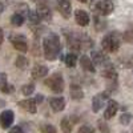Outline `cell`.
<instances>
[{"mask_svg":"<svg viewBox=\"0 0 133 133\" xmlns=\"http://www.w3.org/2000/svg\"><path fill=\"white\" fill-rule=\"evenodd\" d=\"M60 127H61V130H63V133H72L73 124H72V121H71L68 117H64V118L61 120Z\"/></svg>","mask_w":133,"mask_h":133,"instance_id":"obj_19","label":"cell"},{"mask_svg":"<svg viewBox=\"0 0 133 133\" xmlns=\"http://www.w3.org/2000/svg\"><path fill=\"white\" fill-rule=\"evenodd\" d=\"M98 129H100V132H101V133H109L110 132L108 124L105 123L104 120H98Z\"/></svg>","mask_w":133,"mask_h":133,"instance_id":"obj_29","label":"cell"},{"mask_svg":"<svg viewBox=\"0 0 133 133\" xmlns=\"http://www.w3.org/2000/svg\"><path fill=\"white\" fill-rule=\"evenodd\" d=\"M28 21L31 24H33V25H37L40 21H41V19H40V16L37 15V12L36 11H28Z\"/></svg>","mask_w":133,"mask_h":133,"instance_id":"obj_22","label":"cell"},{"mask_svg":"<svg viewBox=\"0 0 133 133\" xmlns=\"http://www.w3.org/2000/svg\"><path fill=\"white\" fill-rule=\"evenodd\" d=\"M9 133H25L23 130V128H20V127H14L12 129L9 130Z\"/></svg>","mask_w":133,"mask_h":133,"instance_id":"obj_31","label":"cell"},{"mask_svg":"<svg viewBox=\"0 0 133 133\" xmlns=\"http://www.w3.org/2000/svg\"><path fill=\"white\" fill-rule=\"evenodd\" d=\"M4 40V33H3V29L0 28V45H2V43Z\"/></svg>","mask_w":133,"mask_h":133,"instance_id":"obj_34","label":"cell"},{"mask_svg":"<svg viewBox=\"0 0 133 133\" xmlns=\"http://www.w3.org/2000/svg\"><path fill=\"white\" fill-rule=\"evenodd\" d=\"M103 76L107 77V79H109V80H112V81H116V80H117V72H116L113 68H107V69H104Z\"/></svg>","mask_w":133,"mask_h":133,"instance_id":"obj_24","label":"cell"},{"mask_svg":"<svg viewBox=\"0 0 133 133\" xmlns=\"http://www.w3.org/2000/svg\"><path fill=\"white\" fill-rule=\"evenodd\" d=\"M36 12H37V15L40 16L41 20H47L48 21V20L52 19V11L48 7V4H37Z\"/></svg>","mask_w":133,"mask_h":133,"instance_id":"obj_13","label":"cell"},{"mask_svg":"<svg viewBox=\"0 0 133 133\" xmlns=\"http://www.w3.org/2000/svg\"><path fill=\"white\" fill-rule=\"evenodd\" d=\"M80 3H87V4H89V3H92L93 0H79Z\"/></svg>","mask_w":133,"mask_h":133,"instance_id":"obj_35","label":"cell"},{"mask_svg":"<svg viewBox=\"0 0 133 133\" xmlns=\"http://www.w3.org/2000/svg\"><path fill=\"white\" fill-rule=\"evenodd\" d=\"M120 35L117 32H110L104 36L101 41V47L105 52H116L120 48Z\"/></svg>","mask_w":133,"mask_h":133,"instance_id":"obj_2","label":"cell"},{"mask_svg":"<svg viewBox=\"0 0 133 133\" xmlns=\"http://www.w3.org/2000/svg\"><path fill=\"white\" fill-rule=\"evenodd\" d=\"M130 121H132V115L130 113H123L120 116V123L123 125H128Z\"/></svg>","mask_w":133,"mask_h":133,"instance_id":"obj_28","label":"cell"},{"mask_svg":"<svg viewBox=\"0 0 133 133\" xmlns=\"http://www.w3.org/2000/svg\"><path fill=\"white\" fill-rule=\"evenodd\" d=\"M43 100H44V97H43L41 95H37V96L35 97V101H36V104H39V103H41V101H43Z\"/></svg>","mask_w":133,"mask_h":133,"instance_id":"obj_32","label":"cell"},{"mask_svg":"<svg viewBox=\"0 0 133 133\" xmlns=\"http://www.w3.org/2000/svg\"><path fill=\"white\" fill-rule=\"evenodd\" d=\"M14 120H15V115H14V110H4V112L0 113V125H2L3 129H8L11 128V125L14 124Z\"/></svg>","mask_w":133,"mask_h":133,"instance_id":"obj_6","label":"cell"},{"mask_svg":"<svg viewBox=\"0 0 133 133\" xmlns=\"http://www.w3.org/2000/svg\"><path fill=\"white\" fill-rule=\"evenodd\" d=\"M71 97L75 100H80L84 97V92L79 85H76V84L71 85Z\"/></svg>","mask_w":133,"mask_h":133,"instance_id":"obj_18","label":"cell"},{"mask_svg":"<svg viewBox=\"0 0 133 133\" xmlns=\"http://www.w3.org/2000/svg\"><path fill=\"white\" fill-rule=\"evenodd\" d=\"M108 100V93L107 92H101V93H98L93 98H92V109H93V112L97 113L101 110V108L104 107L105 101Z\"/></svg>","mask_w":133,"mask_h":133,"instance_id":"obj_7","label":"cell"},{"mask_svg":"<svg viewBox=\"0 0 133 133\" xmlns=\"http://www.w3.org/2000/svg\"><path fill=\"white\" fill-rule=\"evenodd\" d=\"M0 91L3 93H8V95L14 92V87L8 84L5 73H0Z\"/></svg>","mask_w":133,"mask_h":133,"instance_id":"obj_17","label":"cell"},{"mask_svg":"<svg viewBox=\"0 0 133 133\" xmlns=\"http://www.w3.org/2000/svg\"><path fill=\"white\" fill-rule=\"evenodd\" d=\"M123 133H127V132H123Z\"/></svg>","mask_w":133,"mask_h":133,"instance_id":"obj_37","label":"cell"},{"mask_svg":"<svg viewBox=\"0 0 133 133\" xmlns=\"http://www.w3.org/2000/svg\"><path fill=\"white\" fill-rule=\"evenodd\" d=\"M117 110H118V103L115 101V100H109V101L107 103V108H105V112H104V118L109 120V118L115 117Z\"/></svg>","mask_w":133,"mask_h":133,"instance_id":"obj_10","label":"cell"},{"mask_svg":"<svg viewBox=\"0 0 133 133\" xmlns=\"http://www.w3.org/2000/svg\"><path fill=\"white\" fill-rule=\"evenodd\" d=\"M57 9L65 19H69L72 14L71 0H57Z\"/></svg>","mask_w":133,"mask_h":133,"instance_id":"obj_8","label":"cell"},{"mask_svg":"<svg viewBox=\"0 0 133 133\" xmlns=\"http://www.w3.org/2000/svg\"><path fill=\"white\" fill-rule=\"evenodd\" d=\"M113 3L110 2V0H100V2L96 3L95 5V11L98 14V15H101V16H108L113 12Z\"/></svg>","mask_w":133,"mask_h":133,"instance_id":"obj_4","label":"cell"},{"mask_svg":"<svg viewBox=\"0 0 133 133\" xmlns=\"http://www.w3.org/2000/svg\"><path fill=\"white\" fill-rule=\"evenodd\" d=\"M40 130H41V133H57L56 128L51 124H43L40 127Z\"/></svg>","mask_w":133,"mask_h":133,"instance_id":"obj_26","label":"cell"},{"mask_svg":"<svg viewBox=\"0 0 133 133\" xmlns=\"http://www.w3.org/2000/svg\"><path fill=\"white\" fill-rule=\"evenodd\" d=\"M9 40H11V43H12L14 48L20 51L21 53H25L28 51V44H27V40H25L24 35H11Z\"/></svg>","mask_w":133,"mask_h":133,"instance_id":"obj_5","label":"cell"},{"mask_svg":"<svg viewBox=\"0 0 133 133\" xmlns=\"http://www.w3.org/2000/svg\"><path fill=\"white\" fill-rule=\"evenodd\" d=\"M80 65H81V68L87 72H95V64L92 61L91 57H88V56H81L80 57Z\"/></svg>","mask_w":133,"mask_h":133,"instance_id":"obj_16","label":"cell"},{"mask_svg":"<svg viewBox=\"0 0 133 133\" xmlns=\"http://www.w3.org/2000/svg\"><path fill=\"white\" fill-rule=\"evenodd\" d=\"M49 105L53 112H61L65 108V98L64 97H52V98H49Z\"/></svg>","mask_w":133,"mask_h":133,"instance_id":"obj_14","label":"cell"},{"mask_svg":"<svg viewBox=\"0 0 133 133\" xmlns=\"http://www.w3.org/2000/svg\"><path fill=\"white\" fill-rule=\"evenodd\" d=\"M64 61H65V64H66V66H69V68H73V66L76 65V63H77V56L75 53H68L66 56L64 57Z\"/></svg>","mask_w":133,"mask_h":133,"instance_id":"obj_23","label":"cell"},{"mask_svg":"<svg viewBox=\"0 0 133 133\" xmlns=\"http://www.w3.org/2000/svg\"><path fill=\"white\" fill-rule=\"evenodd\" d=\"M4 11V5H3V3H0V14H2Z\"/></svg>","mask_w":133,"mask_h":133,"instance_id":"obj_36","label":"cell"},{"mask_svg":"<svg viewBox=\"0 0 133 133\" xmlns=\"http://www.w3.org/2000/svg\"><path fill=\"white\" fill-rule=\"evenodd\" d=\"M75 20L80 27H87L91 21V17H89V15H88V12H85V11L76 9L75 11Z\"/></svg>","mask_w":133,"mask_h":133,"instance_id":"obj_9","label":"cell"},{"mask_svg":"<svg viewBox=\"0 0 133 133\" xmlns=\"http://www.w3.org/2000/svg\"><path fill=\"white\" fill-rule=\"evenodd\" d=\"M17 105L21 108V109H24L25 112L31 113V115H35L36 113V101L35 100H32V98H28V100H21V101L17 103Z\"/></svg>","mask_w":133,"mask_h":133,"instance_id":"obj_11","label":"cell"},{"mask_svg":"<svg viewBox=\"0 0 133 133\" xmlns=\"http://www.w3.org/2000/svg\"><path fill=\"white\" fill-rule=\"evenodd\" d=\"M11 23H12V25H15V27H20V25H23V23H24V16L21 15L20 12L14 14V15H12V17H11Z\"/></svg>","mask_w":133,"mask_h":133,"instance_id":"obj_21","label":"cell"},{"mask_svg":"<svg viewBox=\"0 0 133 133\" xmlns=\"http://www.w3.org/2000/svg\"><path fill=\"white\" fill-rule=\"evenodd\" d=\"M123 39H124L127 43L133 44V28H130V29H128V31H125V32H124Z\"/></svg>","mask_w":133,"mask_h":133,"instance_id":"obj_27","label":"cell"},{"mask_svg":"<svg viewBox=\"0 0 133 133\" xmlns=\"http://www.w3.org/2000/svg\"><path fill=\"white\" fill-rule=\"evenodd\" d=\"M32 2H35L36 4H48V0H32Z\"/></svg>","mask_w":133,"mask_h":133,"instance_id":"obj_33","label":"cell"},{"mask_svg":"<svg viewBox=\"0 0 133 133\" xmlns=\"http://www.w3.org/2000/svg\"><path fill=\"white\" fill-rule=\"evenodd\" d=\"M31 75L33 79H36V80H40L43 79V77H45L48 75V68L45 65H41V64H36L35 66L32 68L31 71Z\"/></svg>","mask_w":133,"mask_h":133,"instance_id":"obj_12","label":"cell"},{"mask_svg":"<svg viewBox=\"0 0 133 133\" xmlns=\"http://www.w3.org/2000/svg\"><path fill=\"white\" fill-rule=\"evenodd\" d=\"M15 65L17 66L19 69H27L28 68V65H29V61L27 57L24 56H17L16 61H15Z\"/></svg>","mask_w":133,"mask_h":133,"instance_id":"obj_20","label":"cell"},{"mask_svg":"<svg viewBox=\"0 0 133 133\" xmlns=\"http://www.w3.org/2000/svg\"><path fill=\"white\" fill-rule=\"evenodd\" d=\"M33 92H35V85L33 84H27L21 87V93L24 96H31Z\"/></svg>","mask_w":133,"mask_h":133,"instance_id":"obj_25","label":"cell"},{"mask_svg":"<svg viewBox=\"0 0 133 133\" xmlns=\"http://www.w3.org/2000/svg\"><path fill=\"white\" fill-rule=\"evenodd\" d=\"M45 85L55 93H61L64 89V80L60 73H53L49 79L45 80Z\"/></svg>","mask_w":133,"mask_h":133,"instance_id":"obj_3","label":"cell"},{"mask_svg":"<svg viewBox=\"0 0 133 133\" xmlns=\"http://www.w3.org/2000/svg\"><path fill=\"white\" fill-rule=\"evenodd\" d=\"M91 59H92L93 64H97V65H103V64L108 63V60H109L103 51H92V57Z\"/></svg>","mask_w":133,"mask_h":133,"instance_id":"obj_15","label":"cell"},{"mask_svg":"<svg viewBox=\"0 0 133 133\" xmlns=\"http://www.w3.org/2000/svg\"><path fill=\"white\" fill-rule=\"evenodd\" d=\"M77 133H95V129L89 125H83L79 128V130H77Z\"/></svg>","mask_w":133,"mask_h":133,"instance_id":"obj_30","label":"cell"},{"mask_svg":"<svg viewBox=\"0 0 133 133\" xmlns=\"http://www.w3.org/2000/svg\"><path fill=\"white\" fill-rule=\"evenodd\" d=\"M43 51H44V56L47 60L53 61L56 60V57L61 52V43L60 37L56 33H51L47 37H44L43 40Z\"/></svg>","mask_w":133,"mask_h":133,"instance_id":"obj_1","label":"cell"}]
</instances>
